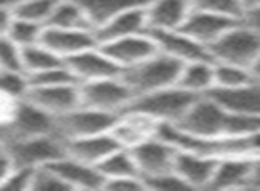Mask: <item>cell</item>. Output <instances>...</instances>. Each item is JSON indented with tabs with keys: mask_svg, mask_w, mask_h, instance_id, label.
<instances>
[{
	"mask_svg": "<svg viewBox=\"0 0 260 191\" xmlns=\"http://www.w3.org/2000/svg\"><path fill=\"white\" fill-rule=\"evenodd\" d=\"M173 127L189 140H216L260 132V118L235 115L217 104L210 95H203L192 102Z\"/></svg>",
	"mask_w": 260,
	"mask_h": 191,
	"instance_id": "1",
	"label": "cell"
},
{
	"mask_svg": "<svg viewBox=\"0 0 260 191\" xmlns=\"http://www.w3.org/2000/svg\"><path fill=\"white\" fill-rule=\"evenodd\" d=\"M182 63L171 59L170 56L157 52L152 58L145 59L139 65L126 68L121 72V77L134 93V98L150 91L162 90L177 84L178 72Z\"/></svg>",
	"mask_w": 260,
	"mask_h": 191,
	"instance_id": "2",
	"label": "cell"
},
{
	"mask_svg": "<svg viewBox=\"0 0 260 191\" xmlns=\"http://www.w3.org/2000/svg\"><path fill=\"white\" fill-rule=\"evenodd\" d=\"M196 98L198 97L187 93L175 84V86L139 95L132 100L130 107L148 115L160 125H175L187 113V109L191 107Z\"/></svg>",
	"mask_w": 260,
	"mask_h": 191,
	"instance_id": "3",
	"label": "cell"
},
{
	"mask_svg": "<svg viewBox=\"0 0 260 191\" xmlns=\"http://www.w3.org/2000/svg\"><path fill=\"white\" fill-rule=\"evenodd\" d=\"M80 88V104L98 111L119 115L130 107L134 100V93L128 84L123 80L121 73L104 79L89 80L79 84Z\"/></svg>",
	"mask_w": 260,
	"mask_h": 191,
	"instance_id": "4",
	"label": "cell"
},
{
	"mask_svg": "<svg viewBox=\"0 0 260 191\" xmlns=\"http://www.w3.org/2000/svg\"><path fill=\"white\" fill-rule=\"evenodd\" d=\"M6 154L9 155L13 166H27L36 170L62 157L64 143L55 134L13 138L9 143H6Z\"/></svg>",
	"mask_w": 260,
	"mask_h": 191,
	"instance_id": "5",
	"label": "cell"
},
{
	"mask_svg": "<svg viewBox=\"0 0 260 191\" xmlns=\"http://www.w3.org/2000/svg\"><path fill=\"white\" fill-rule=\"evenodd\" d=\"M212 61L248 66L260 54V36L239 20L209 47Z\"/></svg>",
	"mask_w": 260,
	"mask_h": 191,
	"instance_id": "6",
	"label": "cell"
},
{
	"mask_svg": "<svg viewBox=\"0 0 260 191\" xmlns=\"http://www.w3.org/2000/svg\"><path fill=\"white\" fill-rule=\"evenodd\" d=\"M116 116L111 113L98 111V109L87 107V105H77L72 111L61 116H55V136L62 141L73 140L80 136H91V134L109 132L112 129Z\"/></svg>",
	"mask_w": 260,
	"mask_h": 191,
	"instance_id": "7",
	"label": "cell"
},
{
	"mask_svg": "<svg viewBox=\"0 0 260 191\" xmlns=\"http://www.w3.org/2000/svg\"><path fill=\"white\" fill-rule=\"evenodd\" d=\"M98 45L111 58V61L118 66L119 72L132 68V66L139 65V63H143L145 59L152 58L153 54L159 52L155 38L152 36L150 31L148 33L130 34V36L100 41Z\"/></svg>",
	"mask_w": 260,
	"mask_h": 191,
	"instance_id": "8",
	"label": "cell"
},
{
	"mask_svg": "<svg viewBox=\"0 0 260 191\" xmlns=\"http://www.w3.org/2000/svg\"><path fill=\"white\" fill-rule=\"evenodd\" d=\"M130 150H132V155H134V161L138 165L139 175L143 177V180L160 175V173L173 172L177 147L162 134H157V136L136 145Z\"/></svg>",
	"mask_w": 260,
	"mask_h": 191,
	"instance_id": "9",
	"label": "cell"
},
{
	"mask_svg": "<svg viewBox=\"0 0 260 191\" xmlns=\"http://www.w3.org/2000/svg\"><path fill=\"white\" fill-rule=\"evenodd\" d=\"M160 127L162 125L153 118H150L148 115H145V113L138 111L134 107H128L116 116L111 134L118 141L119 147L134 148L136 145L157 136Z\"/></svg>",
	"mask_w": 260,
	"mask_h": 191,
	"instance_id": "10",
	"label": "cell"
},
{
	"mask_svg": "<svg viewBox=\"0 0 260 191\" xmlns=\"http://www.w3.org/2000/svg\"><path fill=\"white\" fill-rule=\"evenodd\" d=\"M216 157H210L202 152L191 150V148H178L175 155L173 170L187 186V189H209L212 180L214 170H216Z\"/></svg>",
	"mask_w": 260,
	"mask_h": 191,
	"instance_id": "11",
	"label": "cell"
},
{
	"mask_svg": "<svg viewBox=\"0 0 260 191\" xmlns=\"http://www.w3.org/2000/svg\"><path fill=\"white\" fill-rule=\"evenodd\" d=\"M25 98L55 118V116H61L80 105V88L79 83L55 84V86H30Z\"/></svg>",
	"mask_w": 260,
	"mask_h": 191,
	"instance_id": "12",
	"label": "cell"
},
{
	"mask_svg": "<svg viewBox=\"0 0 260 191\" xmlns=\"http://www.w3.org/2000/svg\"><path fill=\"white\" fill-rule=\"evenodd\" d=\"M64 63L79 84L121 73L118 66L111 61V58L102 50L100 45H94V47H89L82 52H77L75 56L64 59Z\"/></svg>",
	"mask_w": 260,
	"mask_h": 191,
	"instance_id": "13",
	"label": "cell"
},
{
	"mask_svg": "<svg viewBox=\"0 0 260 191\" xmlns=\"http://www.w3.org/2000/svg\"><path fill=\"white\" fill-rule=\"evenodd\" d=\"M41 43L62 59L75 56L89 47L98 45L96 33L93 29H57L45 27L41 34Z\"/></svg>",
	"mask_w": 260,
	"mask_h": 191,
	"instance_id": "14",
	"label": "cell"
},
{
	"mask_svg": "<svg viewBox=\"0 0 260 191\" xmlns=\"http://www.w3.org/2000/svg\"><path fill=\"white\" fill-rule=\"evenodd\" d=\"M152 36L155 38L159 52L170 56L171 59L182 63V65L198 61V59H210L209 48L200 41H196L194 38H191L182 29L159 31V33H152Z\"/></svg>",
	"mask_w": 260,
	"mask_h": 191,
	"instance_id": "15",
	"label": "cell"
},
{
	"mask_svg": "<svg viewBox=\"0 0 260 191\" xmlns=\"http://www.w3.org/2000/svg\"><path fill=\"white\" fill-rule=\"evenodd\" d=\"M8 129L13 130V138L55 134V118L41 107H38L36 104L23 98L16 105L15 115H13V120Z\"/></svg>",
	"mask_w": 260,
	"mask_h": 191,
	"instance_id": "16",
	"label": "cell"
},
{
	"mask_svg": "<svg viewBox=\"0 0 260 191\" xmlns=\"http://www.w3.org/2000/svg\"><path fill=\"white\" fill-rule=\"evenodd\" d=\"M52 170L64 180V184L72 189H104V177L100 170L93 165L77 161L70 155H62L57 161L50 162Z\"/></svg>",
	"mask_w": 260,
	"mask_h": 191,
	"instance_id": "17",
	"label": "cell"
},
{
	"mask_svg": "<svg viewBox=\"0 0 260 191\" xmlns=\"http://www.w3.org/2000/svg\"><path fill=\"white\" fill-rule=\"evenodd\" d=\"M241 18H230V16L216 15V13H207V11H196L191 9L189 16L185 18L182 31L189 34L191 38H194L196 41H200L202 45H205L207 48L217 41L235 22H239Z\"/></svg>",
	"mask_w": 260,
	"mask_h": 191,
	"instance_id": "18",
	"label": "cell"
},
{
	"mask_svg": "<svg viewBox=\"0 0 260 191\" xmlns=\"http://www.w3.org/2000/svg\"><path fill=\"white\" fill-rule=\"evenodd\" d=\"M64 143V155L77 159V161L87 162V165L98 166L114 148H118V141L109 132L91 134V136H80L73 140L62 141Z\"/></svg>",
	"mask_w": 260,
	"mask_h": 191,
	"instance_id": "19",
	"label": "cell"
},
{
	"mask_svg": "<svg viewBox=\"0 0 260 191\" xmlns=\"http://www.w3.org/2000/svg\"><path fill=\"white\" fill-rule=\"evenodd\" d=\"M209 95L217 104L235 115L260 118V83L256 80H249L232 90L210 91Z\"/></svg>",
	"mask_w": 260,
	"mask_h": 191,
	"instance_id": "20",
	"label": "cell"
},
{
	"mask_svg": "<svg viewBox=\"0 0 260 191\" xmlns=\"http://www.w3.org/2000/svg\"><path fill=\"white\" fill-rule=\"evenodd\" d=\"M191 13L189 0H150L146 6V22L150 33L182 29Z\"/></svg>",
	"mask_w": 260,
	"mask_h": 191,
	"instance_id": "21",
	"label": "cell"
},
{
	"mask_svg": "<svg viewBox=\"0 0 260 191\" xmlns=\"http://www.w3.org/2000/svg\"><path fill=\"white\" fill-rule=\"evenodd\" d=\"M251 165L249 157L217 159L209 189H249Z\"/></svg>",
	"mask_w": 260,
	"mask_h": 191,
	"instance_id": "22",
	"label": "cell"
},
{
	"mask_svg": "<svg viewBox=\"0 0 260 191\" xmlns=\"http://www.w3.org/2000/svg\"><path fill=\"white\" fill-rule=\"evenodd\" d=\"M146 6L126 9V11L116 15L114 18H111L107 23H104L100 29L94 31V33H96V38H98V43H100V41L114 40V38L130 36V34L148 33Z\"/></svg>",
	"mask_w": 260,
	"mask_h": 191,
	"instance_id": "23",
	"label": "cell"
},
{
	"mask_svg": "<svg viewBox=\"0 0 260 191\" xmlns=\"http://www.w3.org/2000/svg\"><path fill=\"white\" fill-rule=\"evenodd\" d=\"M177 86L194 97L209 95L214 90V63L212 59L184 63L178 72Z\"/></svg>",
	"mask_w": 260,
	"mask_h": 191,
	"instance_id": "24",
	"label": "cell"
},
{
	"mask_svg": "<svg viewBox=\"0 0 260 191\" xmlns=\"http://www.w3.org/2000/svg\"><path fill=\"white\" fill-rule=\"evenodd\" d=\"M148 2L150 0H77V4L86 13L93 31L100 29L119 13L132 8H141Z\"/></svg>",
	"mask_w": 260,
	"mask_h": 191,
	"instance_id": "25",
	"label": "cell"
},
{
	"mask_svg": "<svg viewBox=\"0 0 260 191\" xmlns=\"http://www.w3.org/2000/svg\"><path fill=\"white\" fill-rule=\"evenodd\" d=\"M100 170L102 177H104V186L111 180H119V179H134L139 175L138 165L134 161L132 150L125 147H118L96 166Z\"/></svg>",
	"mask_w": 260,
	"mask_h": 191,
	"instance_id": "26",
	"label": "cell"
},
{
	"mask_svg": "<svg viewBox=\"0 0 260 191\" xmlns=\"http://www.w3.org/2000/svg\"><path fill=\"white\" fill-rule=\"evenodd\" d=\"M45 27H57V29H93L77 0H57L50 18Z\"/></svg>",
	"mask_w": 260,
	"mask_h": 191,
	"instance_id": "27",
	"label": "cell"
},
{
	"mask_svg": "<svg viewBox=\"0 0 260 191\" xmlns=\"http://www.w3.org/2000/svg\"><path fill=\"white\" fill-rule=\"evenodd\" d=\"M62 63H64V59L59 58L48 47H45L41 41L36 45L22 48V66L23 72L27 73V77L47 72V70L55 68V66L62 65Z\"/></svg>",
	"mask_w": 260,
	"mask_h": 191,
	"instance_id": "28",
	"label": "cell"
},
{
	"mask_svg": "<svg viewBox=\"0 0 260 191\" xmlns=\"http://www.w3.org/2000/svg\"><path fill=\"white\" fill-rule=\"evenodd\" d=\"M214 63V90H232V88H239L242 84L249 83L251 73H249L248 66L241 65H232V63Z\"/></svg>",
	"mask_w": 260,
	"mask_h": 191,
	"instance_id": "29",
	"label": "cell"
},
{
	"mask_svg": "<svg viewBox=\"0 0 260 191\" xmlns=\"http://www.w3.org/2000/svg\"><path fill=\"white\" fill-rule=\"evenodd\" d=\"M45 25L36 22H29V20L23 18H13L11 25H9V31L6 36L16 43L20 48L30 47V45H36L41 41V34H43Z\"/></svg>",
	"mask_w": 260,
	"mask_h": 191,
	"instance_id": "30",
	"label": "cell"
},
{
	"mask_svg": "<svg viewBox=\"0 0 260 191\" xmlns=\"http://www.w3.org/2000/svg\"><path fill=\"white\" fill-rule=\"evenodd\" d=\"M55 4H57V0H29L25 4L13 9V15L16 18H23V20H29V22L47 25Z\"/></svg>",
	"mask_w": 260,
	"mask_h": 191,
	"instance_id": "31",
	"label": "cell"
},
{
	"mask_svg": "<svg viewBox=\"0 0 260 191\" xmlns=\"http://www.w3.org/2000/svg\"><path fill=\"white\" fill-rule=\"evenodd\" d=\"M29 77L23 72H6L0 70V95L13 100H23L29 93Z\"/></svg>",
	"mask_w": 260,
	"mask_h": 191,
	"instance_id": "32",
	"label": "cell"
},
{
	"mask_svg": "<svg viewBox=\"0 0 260 191\" xmlns=\"http://www.w3.org/2000/svg\"><path fill=\"white\" fill-rule=\"evenodd\" d=\"M30 191H70L64 180L50 168V166H41L34 170Z\"/></svg>",
	"mask_w": 260,
	"mask_h": 191,
	"instance_id": "33",
	"label": "cell"
},
{
	"mask_svg": "<svg viewBox=\"0 0 260 191\" xmlns=\"http://www.w3.org/2000/svg\"><path fill=\"white\" fill-rule=\"evenodd\" d=\"M0 70H6V72H23L22 48L16 43H13L8 36H0Z\"/></svg>",
	"mask_w": 260,
	"mask_h": 191,
	"instance_id": "34",
	"label": "cell"
},
{
	"mask_svg": "<svg viewBox=\"0 0 260 191\" xmlns=\"http://www.w3.org/2000/svg\"><path fill=\"white\" fill-rule=\"evenodd\" d=\"M29 83L30 86H55V84H68V83H77V80L72 75V72L68 70L66 63H62V65L47 70V72L30 75Z\"/></svg>",
	"mask_w": 260,
	"mask_h": 191,
	"instance_id": "35",
	"label": "cell"
},
{
	"mask_svg": "<svg viewBox=\"0 0 260 191\" xmlns=\"http://www.w3.org/2000/svg\"><path fill=\"white\" fill-rule=\"evenodd\" d=\"M189 2H191V9H196V11H207L230 16V18H241V9H239L235 0H189Z\"/></svg>",
	"mask_w": 260,
	"mask_h": 191,
	"instance_id": "36",
	"label": "cell"
},
{
	"mask_svg": "<svg viewBox=\"0 0 260 191\" xmlns=\"http://www.w3.org/2000/svg\"><path fill=\"white\" fill-rule=\"evenodd\" d=\"M34 168H27V166H13L9 175L2 182L0 189H15V191H25L30 189L32 184Z\"/></svg>",
	"mask_w": 260,
	"mask_h": 191,
	"instance_id": "37",
	"label": "cell"
},
{
	"mask_svg": "<svg viewBox=\"0 0 260 191\" xmlns=\"http://www.w3.org/2000/svg\"><path fill=\"white\" fill-rule=\"evenodd\" d=\"M146 189H155V191H177V189H187L184 180L173 172L160 173V175L150 177L145 180Z\"/></svg>",
	"mask_w": 260,
	"mask_h": 191,
	"instance_id": "38",
	"label": "cell"
},
{
	"mask_svg": "<svg viewBox=\"0 0 260 191\" xmlns=\"http://www.w3.org/2000/svg\"><path fill=\"white\" fill-rule=\"evenodd\" d=\"M241 22L244 23L246 27H249L255 34H258L260 36V6H256V8L248 9V11L242 13Z\"/></svg>",
	"mask_w": 260,
	"mask_h": 191,
	"instance_id": "39",
	"label": "cell"
},
{
	"mask_svg": "<svg viewBox=\"0 0 260 191\" xmlns=\"http://www.w3.org/2000/svg\"><path fill=\"white\" fill-rule=\"evenodd\" d=\"M13 18H15V15H13L11 9H9L8 6L0 4V36H6V34H8Z\"/></svg>",
	"mask_w": 260,
	"mask_h": 191,
	"instance_id": "40",
	"label": "cell"
},
{
	"mask_svg": "<svg viewBox=\"0 0 260 191\" xmlns=\"http://www.w3.org/2000/svg\"><path fill=\"white\" fill-rule=\"evenodd\" d=\"M249 189H260V155L253 159L251 165V180H249Z\"/></svg>",
	"mask_w": 260,
	"mask_h": 191,
	"instance_id": "41",
	"label": "cell"
},
{
	"mask_svg": "<svg viewBox=\"0 0 260 191\" xmlns=\"http://www.w3.org/2000/svg\"><path fill=\"white\" fill-rule=\"evenodd\" d=\"M11 170H13V162H11V159H9V155L2 154L0 155V186H2V182L6 180V177L9 175Z\"/></svg>",
	"mask_w": 260,
	"mask_h": 191,
	"instance_id": "42",
	"label": "cell"
},
{
	"mask_svg": "<svg viewBox=\"0 0 260 191\" xmlns=\"http://www.w3.org/2000/svg\"><path fill=\"white\" fill-rule=\"evenodd\" d=\"M249 73H251V79L260 83V54L255 58V61L249 65Z\"/></svg>",
	"mask_w": 260,
	"mask_h": 191,
	"instance_id": "43",
	"label": "cell"
},
{
	"mask_svg": "<svg viewBox=\"0 0 260 191\" xmlns=\"http://www.w3.org/2000/svg\"><path fill=\"white\" fill-rule=\"evenodd\" d=\"M239 6V9H241V15L244 11H248V9H253L256 8V6H260V0H235Z\"/></svg>",
	"mask_w": 260,
	"mask_h": 191,
	"instance_id": "44",
	"label": "cell"
},
{
	"mask_svg": "<svg viewBox=\"0 0 260 191\" xmlns=\"http://www.w3.org/2000/svg\"><path fill=\"white\" fill-rule=\"evenodd\" d=\"M25 2H29V0H0V4L2 6H8L9 9H15V8H18V6H22V4H25Z\"/></svg>",
	"mask_w": 260,
	"mask_h": 191,
	"instance_id": "45",
	"label": "cell"
},
{
	"mask_svg": "<svg viewBox=\"0 0 260 191\" xmlns=\"http://www.w3.org/2000/svg\"><path fill=\"white\" fill-rule=\"evenodd\" d=\"M2 154H6V145L0 141V155H2Z\"/></svg>",
	"mask_w": 260,
	"mask_h": 191,
	"instance_id": "46",
	"label": "cell"
}]
</instances>
